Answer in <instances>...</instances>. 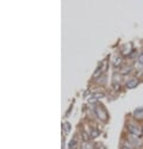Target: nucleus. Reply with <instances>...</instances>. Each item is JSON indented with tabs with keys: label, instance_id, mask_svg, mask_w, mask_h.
<instances>
[{
	"label": "nucleus",
	"instance_id": "f257e3e1",
	"mask_svg": "<svg viewBox=\"0 0 143 149\" xmlns=\"http://www.w3.org/2000/svg\"><path fill=\"white\" fill-rule=\"evenodd\" d=\"M94 113L97 115L98 118H100V119L104 120V122H106L107 118H109V113H107V111H106L101 105H98L97 107L94 109Z\"/></svg>",
	"mask_w": 143,
	"mask_h": 149
},
{
	"label": "nucleus",
	"instance_id": "f03ea898",
	"mask_svg": "<svg viewBox=\"0 0 143 149\" xmlns=\"http://www.w3.org/2000/svg\"><path fill=\"white\" fill-rule=\"evenodd\" d=\"M128 130H129V132H130L131 135L138 136V137H140L141 135H143V131H142V129H141L138 125H136V124H133V123L128 124Z\"/></svg>",
	"mask_w": 143,
	"mask_h": 149
},
{
	"label": "nucleus",
	"instance_id": "7ed1b4c3",
	"mask_svg": "<svg viewBox=\"0 0 143 149\" xmlns=\"http://www.w3.org/2000/svg\"><path fill=\"white\" fill-rule=\"evenodd\" d=\"M138 79L137 78H133V79H130L128 82H126V88L128 90H131V88H135L136 86L138 85Z\"/></svg>",
	"mask_w": 143,
	"mask_h": 149
},
{
	"label": "nucleus",
	"instance_id": "20e7f679",
	"mask_svg": "<svg viewBox=\"0 0 143 149\" xmlns=\"http://www.w3.org/2000/svg\"><path fill=\"white\" fill-rule=\"evenodd\" d=\"M134 117L137 120H143V109H137L134 111Z\"/></svg>",
	"mask_w": 143,
	"mask_h": 149
},
{
	"label": "nucleus",
	"instance_id": "39448f33",
	"mask_svg": "<svg viewBox=\"0 0 143 149\" xmlns=\"http://www.w3.org/2000/svg\"><path fill=\"white\" fill-rule=\"evenodd\" d=\"M122 61H123V60H122L121 56H115V57L112 58V66L116 67V68L119 67V66L122 65Z\"/></svg>",
	"mask_w": 143,
	"mask_h": 149
},
{
	"label": "nucleus",
	"instance_id": "423d86ee",
	"mask_svg": "<svg viewBox=\"0 0 143 149\" xmlns=\"http://www.w3.org/2000/svg\"><path fill=\"white\" fill-rule=\"evenodd\" d=\"M70 123L69 122H63L62 123V129H63V132L67 135V134H69V131H70Z\"/></svg>",
	"mask_w": 143,
	"mask_h": 149
},
{
	"label": "nucleus",
	"instance_id": "0eeeda50",
	"mask_svg": "<svg viewBox=\"0 0 143 149\" xmlns=\"http://www.w3.org/2000/svg\"><path fill=\"white\" fill-rule=\"evenodd\" d=\"M90 136H91V139L98 137V136H99V130L95 129V128H92V129L90 130Z\"/></svg>",
	"mask_w": 143,
	"mask_h": 149
},
{
	"label": "nucleus",
	"instance_id": "6e6552de",
	"mask_svg": "<svg viewBox=\"0 0 143 149\" xmlns=\"http://www.w3.org/2000/svg\"><path fill=\"white\" fill-rule=\"evenodd\" d=\"M136 67H137V68H138V67H140V68H142V67H143V52H142V53L138 55V58H137V65H136Z\"/></svg>",
	"mask_w": 143,
	"mask_h": 149
},
{
	"label": "nucleus",
	"instance_id": "1a4fd4ad",
	"mask_svg": "<svg viewBox=\"0 0 143 149\" xmlns=\"http://www.w3.org/2000/svg\"><path fill=\"white\" fill-rule=\"evenodd\" d=\"M130 50H131V44H130V43H128V44H125V45H124L122 53H123V55H129Z\"/></svg>",
	"mask_w": 143,
	"mask_h": 149
},
{
	"label": "nucleus",
	"instance_id": "9d476101",
	"mask_svg": "<svg viewBox=\"0 0 143 149\" xmlns=\"http://www.w3.org/2000/svg\"><path fill=\"white\" fill-rule=\"evenodd\" d=\"M101 73H103V69H101V67H98L97 69H95V73L93 74V79H97L99 75H101Z\"/></svg>",
	"mask_w": 143,
	"mask_h": 149
},
{
	"label": "nucleus",
	"instance_id": "9b49d317",
	"mask_svg": "<svg viewBox=\"0 0 143 149\" xmlns=\"http://www.w3.org/2000/svg\"><path fill=\"white\" fill-rule=\"evenodd\" d=\"M76 144H78V141H76V139H73L69 143H68V148L69 149H74L75 147H76Z\"/></svg>",
	"mask_w": 143,
	"mask_h": 149
},
{
	"label": "nucleus",
	"instance_id": "f8f14e48",
	"mask_svg": "<svg viewBox=\"0 0 143 149\" xmlns=\"http://www.w3.org/2000/svg\"><path fill=\"white\" fill-rule=\"evenodd\" d=\"M81 135H82V140L85 141V142H88L90 140H92V139H91V136H90L86 131H82V132H81Z\"/></svg>",
	"mask_w": 143,
	"mask_h": 149
},
{
	"label": "nucleus",
	"instance_id": "ddd939ff",
	"mask_svg": "<svg viewBox=\"0 0 143 149\" xmlns=\"http://www.w3.org/2000/svg\"><path fill=\"white\" fill-rule=\"evenodd\" d=\"M112 88L115 91H119V88H121V84H118V82H112Z\"/></svg>",
	"mask_w": 143,
	"mask_h": 149
},
{
	"label": "nucleus",
	"instance_id": "4468645a",
	"mask_svg": "<svg viewBox=\"0 0 143 149\" xmlns=\"http://www.w3.org/2000/svg\"><path fill=\"white\" fill-rule=\"evenodd\" d=\"M95 99H100V98H103L104 97V93H100V92H95V93H93L92 94Z\"/></svg>",
	"mask_w": 143,
	"mask_h": 149
},
{
	"label": "nucleus",
	"instance_id": "2eb2a0df",
	"mask_svg": "<svg viewBox=\"0 0 143 149\" xmlns=\"http://www.w3.org/2000/svg\"><path fill=\"white\" fill-rule=\"evenodd\" d=\"M97 100H98V99H95L93 95H91V97L88 98V103H90V104H94V103H97Z\"/></svg>",
	"mask_w": 143,
	"mask_h": 149
},
{
	"label": "nucleus",
	"instance_id": "dca6fc26",
	"mask_svg": "<svg viewBox=\"0 0 143 149\" xmlns=\"http://www.w3.org/2000/svg\"><path fill=\"white\" fill-rule=\"evenodd\" d=\"M129 72H130V68H129V67H125V68H123V70H122L121 73H122V74H126V73H129Z\"/></svg>",
	"mask_w": 143,
	"mask_h": 149
},
{
	"label": "nucleus",
	"instance_id": "f3484780",
	"mask_svg": "<svg viewBox=\"0 0 143 149\" xmlns=\"http://www.w3.org/2000/svg\"><path fill=\"white\" fill-rule=\"evenodd\" d=\"M121 149H133V148H130V147H126V146H124V147H122Z\"/></svg>",
	"mask_w": 143,
	"mask_h": 149
},
{
	"label": "nucleus",
	"instance_id": "a211bd4d",
	"mask_svg": "<svg viewBox=\"0 0 143 149\" xmlns=\"http://www.w3.org/2000/svg\"><path fill=\"white\" fill-rule=\"evenodd\" d=\"M142 131H143V129H142Z\"/></svg>",
	"mask_w": 143,
	"mask_h": 149
}]
</instances>
